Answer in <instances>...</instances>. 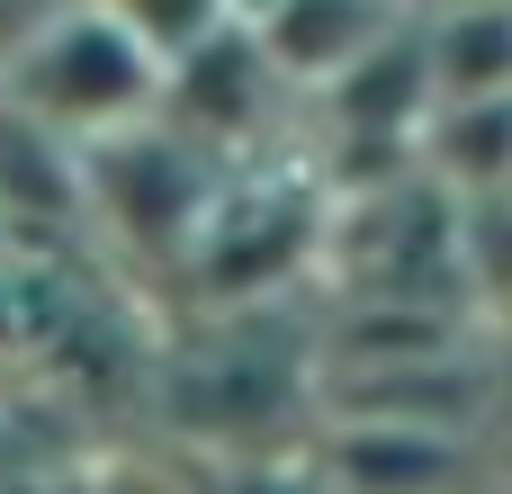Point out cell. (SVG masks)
I'll use <instances>...</instances> for the list:
<instances>
[{"mask_svg":"<svg viewBox=\"0 0 512 494\" xmlns=\"http://www.w3.org/2000/svg\"><path fill=\"white\" fill-rule=\"evenodd\" d=\"M0 99L72 144H99V135L162 117V54L144 36H126L99 0H54L0 54Z\"/></svg>","mask_w":512,"mask_h":494,"instance_id":"6da1fadb","label":"cell"},{"mask_svg":"<svg viewBox=\"0 0 512 494\" xmlns=\"http://www.w3.org/2000/svg\"><path fill=\"white\" fill-rule=\"evenodd\" d=\"M414 9L405 0H243V27L252 45L270 54V72L288 90H324L333 72H351L378 36H396Z\"/></svg>","mask_w":512,"mask_h":494,"instance_id":"7a4b0ae2","label":"cell"},{"mask_svg":"<svg viewBox=\"0 0 512 494\" xmlns=\"http://www.w3.org/2000/svg\"><path fill=\"white\" fill-rule=\"evenodd\" d=\"M414 162L450 189V198H495L512 189V90H477V99H432Z\"/></svg>","mask_w":512,"mask_h":494,"instance_id":"3957f363","label":"cell"},{"mask_svg":"<svg viewBox=\"0 0 512 494\" xmlns=\"http://www.w3.org/2000/svg\"><path fill=\"white\" fill-rule=\"evenodd\" d=\"M450 468H459V432L396 423V414H369V423L333 450V477L351 494H432Z\"/></svg>","mask_w":512,"mask_h":494,"instance_id":"277c9868","label":"cell"},{"mask_svg":"<svg viewBox=\"0 0 512 494\" xmlns=\"http://www.w3.org/2000/svg\"><path fill=\"white\" fill-rule=\"evenodd\" d=\"M126 36H144L162 63H180V54H198L207 36H225L234 18H243V0H99Z\"/></svg>","mask_w":512,"mask_h":494,"instance_id":"5b68a950","label":"cell"},{"mask_svg":"<svg viewBox=\"0 0 512 494\" xmlns=\"http://www.w3.org/2000/svg\"><path fill=\"white\" fill-rule=\"evenodd\" d=\"M405 9H432V0H405Z\"/></svg>","mask_w":512,"mask_h":494,"instance_id":"8992f818","label":"cell"}]
</instances>
